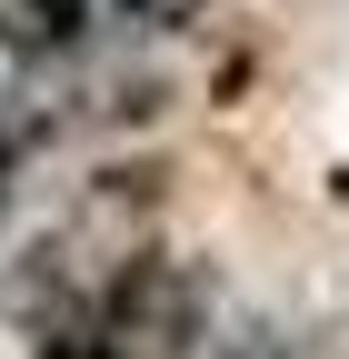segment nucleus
<instances>
[{
  "mask_svg": "<svg viewBox=\"0 0 349 359\" xmlns=\"http://www.w3.org/2000/svg\"><path fill=\"white\" fill-rule=\"evenodd\" d=\"M100 330L110 359H200L220 330V290H210V259L190 250H140L100 290Z\"/></svg>",
  "mask_w": 349,
  "mask_h": 359,
  "instance_id": "nucleus-1",
  "label": "nucleus"
},
{
  "mask_svg": "<svg viewBox=\"0 0 349 359\" xmlns=\"http://www.w3.org/2000/svg\"><path fill=\"white\" fill-rule=\"evenodd\" d=\"M90 40V0H0V50L11 60H80Z\"/></svg>",
  "mask_w": 349,
  "mask_h": 359,
  "instance_id": "nucleus-2",
  "label": "nucleus"
},
{
  "mask_svg": "<svg viewBox=\"0 0 349 359\" xmlns=\"http://www.w3.org/2000/svg\"><path fill=\"white\" fill-rule=\"evenodd\" d=\"M220 359H299V339H289L280 320H240V330L220 339Z\"/></svg>",
  "mask_w": 349,
  "mask_h": 359,
  "instance_id": "nucleus-3",
  "label": "nucleus"
}]
</instances>
